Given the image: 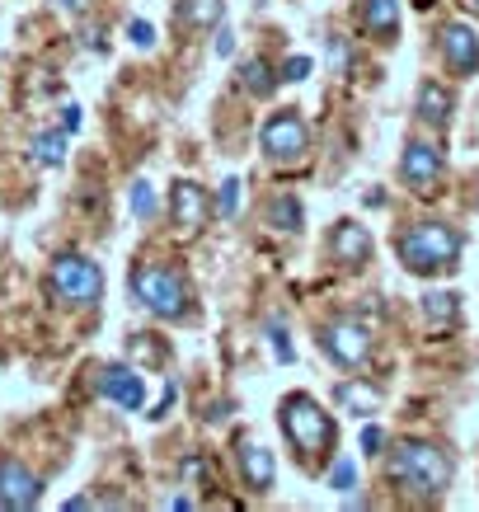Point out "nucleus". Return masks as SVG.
<instances>
[{
  "mask_svg": "<svg viewBox=\"0 0 479 512\" xmlns=\"http://www.w3.org/2000/svg\"><path fill=\"white\" fill-rule=\"evenodd\" d=\"M386 475L390 484H400L404 494L414 498H442L451 489V475H456V461L437 442H400V447L386 456Z\"/></svg>",
  "mask_w": 479,
  "mask_h": 512,
  "instance_id": "1",
  "label": "nucleus"
},
{
  "mask_svg": "<svg viewBox=\"0 0 479 512\" xmlns=\"http://www.w3.org/2000/svg\"><path fill=\"white\" fill-rule=\"evenodd\" d=\"M400 264L418 278H433V273H451L461 259V235L451 231L447 221H418L395 240Z\"/></svg>",
  "mask_w": 479,
  "mask_h": 512,
  "instance_id": "2",
  "label": "nucleus"
},
{
  "mask_svg": "<svg viewBox=\"0 0 479 512\" xmlns=\"http://www.w3.org/2000/svg\"><path fill=\"white\" fill-rule=\"evenodd\" d=\"M278 419H282L287 442L296 447V461L320 466V456H325V451H334V437H339L334 414H325V409L310 400V395H287V400H282V409H278Z\"/></svg>",
  "mask_w": 479,
  "mask_h": 512,
  "instance_id": "3",
  "label": "nucleus"
},
{
  "mask_svg": "<svg viewBox=\"0 0 479 512\" xmlns=\"http://www.w3.org/2000/svg\"><path fill=\"white\" fill-rule=\"evenodd\" d=\"M132 296H137V306H146L151 315L160 320H179L188 311V287L184 278L165 264H141L132 268Z\"/></svg>",
  "mask_w": 479,
  "mask_h": 512,
  "instance_id": "4",
  "label": "nucleus"
},
{
  "mask_svg": "<svg viewBox=\"0 0 479 512\" xmlns=\"http://www.w3.org/2000/svg\"><path fill=\"white\" fill-rule=\"evenodd\" d=\"M52 296L62 301V306H99L104 301V273L99 264H90L85 254H62L57 264H52V278H47Z\"/></svg>",
  "mask_w": 479,
  "mask_h": 512,
  "instance_id": "5",
  "label": "nucleus"
},
{
  "mask_svg": "<svg viewBox=\"0 0 479 512\" xmlns=\"http://www.w3.org/2000/svg\"><path fill=\"white\" fill-rule=\"evenodd\" d=\"M259 146H263V156L268 160H301L310 151V127H306V118L296 109H278L268 123H263V132H259Z\"/></svg>",
  "mask_w": 479,
  "mask_h": 512,
  "instance_id": "6",
  "label": "nucleus"
},
{
  "mask_svg": "<svg viewBox=\"0 0 479 512\" xmlns=\"http://www.w3.org/2000/svg\"><path fill=\"white\" fill-rule=\"evenodd\" d=\"M320 348L329 353V362H339V367H362L371 357V334L357 320H329L320 329Z\"/></svg>",
  "mask_w": 479,
  "mask_h": 512,
  "instance_id": "7",
  "label": "nucleus"
},
{
  "mask_svg": "<svg viewBox=\"0 0 479 512\" xmlns=\"http://www.w3.org/2000/svg\"><path fill=\"white\" fill-rule=\"evenodd\" d=\"M38 498H43V480H38L24 461L0 456V508L5 512H29V508H38Z\"/></svg>",
  "mask_w": 479,
  "mask_h": 512,
  "instance_id": "8",
  "label": "nucleus"
},
{
  "mask_svg": "<svg viewBox=\"0 0 479 512\" xmlns=\"http://www.w3.org/2000/svg\"><path fill=\"white\" fill-rule=\"evenodd\" d=\"M207 217H212V198H207V188H198L193 179H179V184L170 188V221L179 226V231L198 235L202 226H207Z\"/></svg>",
  "mask_w": 479,
  "mask_h": 512,
  "instance_id": "9",
  "label": "nucleus"
},
{
  "mask_svg": "<svg viewBox=\"0 0 479 512\" xmlns=\"http://www.w3.org/2000/svg\"><path fill=\"white\" fill-rule=\"evenodd\" d=\"M442 62L451 66V76H475L479 71V33L470 24L442 29Z\"/></svg>",
  "mask_w": 479,
  "mask_h": 512,
  "instance_id": "10",
  "label": "nucleus"
},
{
  "mask_svg": "<svg viewBox=\"0 0 479 512\" xmlns=\"http://www.w3.org/2000/svg\"><path fill=\"white\" fill-rule=\"evenodd\" d=\"M442 151L437 146H428V141H409L404 146V156H400V179L404 184H414V188H428L442 179Z\"/></svg>",
  "mask_w": 479,
  "mask_h": 512,
  "instance_id": "11",
  "label": "nucleus"
},
{
  "mask_svg": "<svg viewBox=\"0 0 479 512\" xmlns=\"http://www.w3.org/2000/svg\"><path fill=\"white\" fill-rule=\"evenodd\" d=\"M240 475H245V484L254 489V494H268L273 489V480H278V461H273V451L263 447V442H254V437H240Z\"/></svg>",
  "mask_w": 479,
  "mask_h": 512,
  "instance_id": "12",
  "label": "nucleus"
},
{
  "mask_svg": "<svg viewBox=\"0 0 479 512\" xmlns=\"http://www.w3.org/2000/svg\"><path fill=\"white\" fill-rule=\"evenodd\" d=\"M99 395L113 400L118 409H141V404H146V386H141V376L132 372V367H123V362H113V367L99 372Z\"/></svg>",
  "mask_w": 479,
  "mask_h": 512,
  "instance_id": "13",
  "label": "nucleus"
},
{
  "mask_svg": "<svg viewBox=\"0 0 479 512\" xmlns=\"http://www.w3.org/2000/svg\"><path fill=\"white\" fill-rule=\"evenodd\" d=\"M329 254L348 268H362L371 259V235L367 226H357V221H339V231L329 235Z\"/></svg>",
  "mask_w": 479,
  "mask_h": 512,
  "instance_id": "14",
  "label": "nucleus"
},
{
  "mask_svg": "<svg viewBox=\"0 0 479 512\" xmlns=\"http://www.w3.org/2000/svg\"><path fill=\"white\" fill-rule=\"evenodd\" d=\"M451 109H456V99H451L447 85H437V80H423V85H418V99H414L418 123L447 127L451 123Z\"/></svg>",
  "mask_w": 479,
  "mask_h": 512,
  "instance_id": "15",
  "label": "nucleus"
},
{
  "mask_svg": "<svg viewBox=\"0 0 479 512\" xmlns=\"http://www.w3.org/2000/svg\"><path fill=\"white\" fill-rule=\"evenodd\" d=\"M362 24H367V33L395 43L400 38V0H362Z\"/></svg>",
  "mask_w": 479,
  "mask_h": 512,
  "instance_id": "16",
  "label": "nucleus"
},
{
  "mask_svg": "<svg viewBox=\"0 0 479 512\" xmlns=\"http://www.w3.org/2000/svg\"><path fill=\"white\" fill-rule=\"evenodd\" d=\"M376 404H381L376 386H362L357 376H348V381L339 386V409H343V414H357V419H367V414H376Z\"/></svg>",
  "mask_w": 479,
  "mask_h": 512,
  "instance_id": "17",
  "label": "nucleus"
},
{
  "mask_svg": "<svg viewBox=\"0 0 479 512\" xmlns=\"http://www.w3.org/2000/svg\"><path fill=\"white\" fill-rule=\"evenodd\" d=\"M240 85H245L249 94H259V99H268V94L278 90V76H273V66L263 62V57H249V62L240 66Z\"/></svg>",
  "mask_w": 479,
  "mask_h": 512,
  "instance_id": "18",
  "label": "nucleus"
},
{
  "mask_svg": "<svg viewBox=\"0 0 479 512\" xmlns=\"http://www.w3.org/2000/svg\"><path fill=\"white\" fill-rule=\"evenodd\" d=\"M221 19V0H179V24L184 29H212Z\"/></svg>",
  "mask_w": 479,
  "mask_h": 512,
  "instance_id": "19",
  "label": "nucleus"
},
{
  "mask_svg": "<svg viewBox=\"0 0 479 512\" xmlns=\"http://www.w3.org/2000/svg\"><path fill=\"white\" fill-rule=\"evenodd\" d=\"M301 221H306V212H301V202L296 198H273L268 202V226H273V231L292 235V231H301Z\"/></svg>",
  "mask_w": 479,
  "mask_h": 512,
  "instance_id": "20",
  "label": "nucleus"
},
{
  "mask_svg": "<svg viewBox=\"0 0 479 512\" xmlns=\"http://www.w3.org/2000/svg\"><path fill=\"white\" fill-rule=\"evenodd\" d=\"M127 348H132V357H137V362H151V367H165V362H170V348L155 339V334H132V343H127Z\"/></svg>",
  "mask_w": 479,
  "mask_h": 512,
  "instance_id": "21",
  "label": "nucleus"
},
{
  "mask_svg": "<svg viewBox=\"0 0 479 512\" xmlns=\"http://www.w3.org/2000/svg\"><path fill=\"white\" fill-rule=\"evenodd\" d=\"M33 160H43V165H62L66 160L62 132H38V137H33Z\"/></svg>",
  "mask_w": 479,
  "mask_h": 512,
  "instance_id": "22",
  "label": "nucleus"
},
{
  "mask_svg": "<svg viewBox=\"0 0 479 512\" xmlns=\"http://www.w3.org/2000/svg\"><path fill=\"white\" fill-rule=\"evenodd\" d=\"M160 207H155V188H151V179H137L132 184V217L137 221H151Z\"/></svg>",
  "mask_w": 479,
  "mask_h": 512,
  "instance_id": "23",
  "label": "nucleus"
},
{
  "mask_svg": "<svg viewBox=\"0 0 479 512\" xmlns=\"http://www.w3.org/2000/svg\"><path fill=\"white\" fill-rule=\"evenodd\" d=\"M423 311H428V320H437V325H447V320H456V296H451V292H433V296H423Z\"/></svg>",
  "mask_w": 479,
  "mask_h": 512,
  "instance_id": "24",
  "label": "nucleus"
},
{
  "mask_svg": "<svg viewBox=\"0 0 479 512\" xmlns=\"http://www.w3.org/2000/svg\"><path fill=\"white\" fill-rule=\"evenodd\" d=\"M212 212H221V217H235V212H240V179H226V184H221Z\"/></svg>",
  "mask_w": 479,
  "mask_h": 512,
  "instance_id": "25",
  "label": "nucleus"
},
{
  "mask_svg": "<svg viewBox=\"0 0 479 512\" xmlns=\"http://www.w3.org/2000/svg\"><path fill=\"white\" fill-rule=\"evenodd\" d=\"M357 484V470H353V461H339V466L329 470V489H339V494H348Z\"/></svg>",
  "mask_w": 479,
  "mask_h": 512,
  "instance_id": "26",
  "label": "nucleus"
},
{
  "mask_svg": "<svg viewBox=\"0 0 479 512\" xmlns=\"http://www.w3.org/2000/svg\"><path fill=\"white\" fill-rule=\"evenodd\" d=\"M268 339H273V353H278V362H292V343H287V329H282L278 320H268Z\"/></svg>",
  "mask_w": 479,
  "mask_h": 512,
  "instance_id": "27",
  "label": "nucleus"
},
{
  "mask_svg": "<svg viewBox=\"0 0 479 512\" xmlns=\"http://www.w3.org/2000/svg\"><path fill=\"white\" fill-rule=\"evenodd\" d=\"M310 71H315V62H310V57H287V66H282V80H306Z\"/></svg>",
  "mask_w": 479,
  "mask_h": 512,
  "instance_id": "28",
  "label": "nucleus"
},
{
  "mask_svg": "<svg viewBox=\"0 0 479 512\" xmlns=\"http://www.w3.org/2000/svg\"><path fill=\"white\" fill-rule=\"evenodd\" d=\"M362 451H367V456H381V451H386V433H381L376 423L362 428Z\"/></svg>",
  "mask_w": 479,
  "mask_h": 512,
  "instance_id": "29",
  "label": "nucleus"
},
{
  "mask_svg": "<svg viewBox=\"0 0 479 512\" xmlns=\"http://www.w3.org/2000/svg\"><path fill=\"white\" fill-rule=\"evenodd\" d=\"M127 38H132L137 47H151L155 43V29L146 24V19H132V24H127Z\"/></svg>",
  "mask_w": 479,
  "mask_h": 512,
  "instance_id": "30",
  "label": "nucleus"
},
{
  "mask_svg": "<svg viewBox=\"0 0 479 512\" xmlns=\"http://www.w3.org/2000/svg\"><path fill=\"white\" fill-rule=\"evenodd\" d=\"M231 52H235V33L221 29V33H217V57H231Z\"/></svg>",
  "mask_w": 479,
  "mask_h": 512,
  "instance_id": "31",
  "label": "nucleus"
},
{
  "mask_svg": "<svg viewBox=\"0 0 479 512\" xmlns=\"http://www.w3.org/2000/svg\"><path fill=\"white\" fill-rule=\"evenodd\" d=\"M62 127H66V132H76V127H80V109H76V104H66V109H62Z\"/></svg>",
  "mask_w": 479,
  "mask_h": 512,
  "instance_id": "32",
  "label": "nucleus"
},
{
  "mask_svg": "<svg viewBox=\"0 0 479 512\" xmlns=\"http://www.w3.org/2000/svg\"><path fill=\"white\" fill-rule=\"evenodd\" d=\"M62 5H66V10H80V5H85V0H62Z\"/></svg>",
  "mask_w": 479,
  "mask_h": 512,
  "instance_id": "33",
  "label": "nucleus"
}]
</instances>
